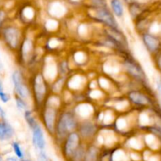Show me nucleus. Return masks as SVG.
<instances>
[{"instance_id":"obj_16","label":"nucleus","mask_w":161,"mask_h":161,"mask_svg":"<svg viewBox=\"0 0 161 161\" xmlns=\"http://www.w3.org/2000/svg\"><path fill=\"white\" fill-rule=\"evenodd\" d=\"M10 95L4 90L3 84L2 80H0V101L2 103H7L10 101Z\"/></svg>"},{"instance_id":"obj_22","label":"nucleus","mask_w":161,"mask_h":161,"mask_svg":"<svg viewBox=\"0 0 161 161\" xmlns=\"http://www.w3.org/2000/svg\"><path fill=\"white\" fill-rule=\"evenodd\" d=\"M125 155L122 151H118L113 156V161H125Z\"/></svg>"},{"instance_id":"obj_8","label":"nucleus","mask_w":161,"mask_h":161,"mask_svg":"<svg viewBox=\"0 0 161 161\" xmlns=\"http://www.w3.org/2000/svg\"><path fill=\"white\" fill-rule=\"evenodd\" d=\"M34 91H35L36 97L39 101H41L46 92L45 85L44 82V79L42 76L39 74L36 77L34 81Z\"/></svg>"},{"instance_id":"obj_28","label":"nucleus","mask_w":161,"mask_h":161,"mask_svg":"<svg viewBox=\"0 0 161 161\" xmlns=\"http://www.w3.org/2000/svg\"><path fill=\"white\" fill-rule=\"evenodd\" d=\"M149 161H159V159H158V158L156 156H153V157L150 158Z\"/></svg>"},{"instance_id":"obj_18","label":"nucleus","mask_w":161,"mask_h":161,"mask_svg":"<svg viewBox=\"0 0 161 161\" xmlns=\"http://www.w3.org/2000/svg\"><path fill=\"white\" fill-rule=\"evenodd\" d=\"M74 161H81L84 158L85 156V150L83 148H77L74 153Z\"/></svg>"},{"instance_id":"obj_2","label":"nucleus","mask_w":161,"mask_h":161,"mask_svg":"<svg viewBox=\"0 0 161 161\" xmlns=\"http://www.w3.org/2000/svg\"><path fill=\"white\" fill-rule=\"evenodd\" d=\"M12 83L14 87L15 92L18 94V96L21 98L27 99V97L29 95V91L28 89L27 86L23 82L22 75L19 70L14 71L11 75Z\"/></svg>"},{"instance_id":"obj_29","label":"nucleus","mask_w":161,"mask_h":161,"mask_svg":"<svg viewBox=\"0 0 161 161\" xmlns=\"http://www.w3.org/2000/svg\"><path fill=\"white\" fill-rule=\"evenodd\" d=\"M2 68V63H1V54H0V69Z\"/></svg>"},{"instance_id":"obj_6","label":"nucleus","mask_w":161,"mask_h":161,"mask_svg":"<svg viewBox=\"0 0 161 161\" xmlns=\"http://www.w3.org/2000/svg\"><path fill=\"white\" fill-rule=\"evenodd\" d=\"M14 134V130L11 125L7 121V119L0 120V141L7 142L10 140Z\"/></svg>"},{"instance_id":"obj_30","label":"nucleus","mask_w":161,"mask_h":161,"mask_svg":"<svg viewBox=\"0 0 161 161\" xmlns=\"http://www.w3.org/2000/svg\"><path fill=\"white\" fill-rule=\"evenodd\" d=\"M0 161H3V159H2V156H0Z\"/></svg>"},{"instance_id":"obj_24","label":"nucleus","mask_w":161,"mask_h":161,"mask_svg":"<svg viewBox=\"0 0 161 161\" xmlns=\"http://www.w3.org/2000/svg\"><path fill=\"white\" fill-rule=\"evenodd\" d=\"M0 119H7V113H6L5 110L3 108V106L0 104Z\"/></svg>"},{"instance_id":"obj_19","label":"nucleus","mask_w":161,"mask_h":161,"mask_svg":"<svg viewBox=\"0 0 161 161\" xmlns=\"http://www.w3.org/2000/svg\"><path fill=\"white\" fill-rule=\"evenodd\" d=\"M12 148H13L14 152L15 155L18 158H22L23 157V152L21 149V146L18 142H13L12 144Z\"/></svg>"},{"instance_id":"obj_12","label":"nucleus","mask_w":161,"mask_h":161,"mask_svg":"<svg viewBox=\"0 0 161 161\" xmlns=\"http://www.w3.org/2000/svg\"><path fill=\"white\" fill-rule=\"evenodd\" d=\"M108 34L110 36V37L113 39L114 40L117 41L120 44H126V40L125 36L123 35L120 31L118 30L116 28H111L107 30Z\"/></svg>"},{"instance_id":"obj_4","label":"nucleus","mask_w":161,"mask_h":161,"mask_svg":"<svg viewBox=\"0 0 161 161\" xmlns=\"http://www.w3.org/2000/svg\"><path fill=\"white\" fill-rule=\"evenodd\" d=\"M95 16L97 19L103 21L111 28H117L118 24L111 11H109L107 7H97L95 10Z\"/></svg>"},{"instance_id":"obj_1","label":"nucleus","mask_w":161,"mask_h":161,"mask_svg":"<svg viewBox=\"0 0 161 161\" xmlns=\"http://www.w3.org/2000/svg\"><path fill=\"white\" fill-rule=\"evenodd\" d=\"M75 126L76 122L72 114L68 112L63 113L57 126V134L59 137H64L69 131H72Z\"/></svg>"},{"instance_id":"obj_21","label":"nucleus","mask_w":161,"mask_h":161,"mask_svg":"<svg viewBox=\"0 0 161 161\" xmlns=\"http://www.w3.org/2000/svg\"><path fill=\"white\" fill-rule=\"evenodd\" d=\"M97 152L96 148H91L86 156V161H96L97 160Z\"/></svg>"},{"instance_id":"obj_9","label":"nucleus","mask_w":161,"mask_h":161,"mask_svg":"<svg viewBox=\"0 0 161 161\" xmlns=\"http://www.w3.org/2000/svg\"><path fill=\"white\" fill-rule=\"evenodd\" d=\"M55 111L52 108H48L44 113V122L45 126L48 131L51 133L54 132L55 129Z\"/></svg>"},{"instance_id":"obj_32","label":"nucleus","mask_w":161,"mask_h":161,"mask_svg":"<svg viewBox=\"0 0 161 161\" xmlns=\"http://www.w3.org/2000/svg\"><path fill=\"white\" fill-rule=\"evenodd\" d=\"M22 161H29V160H26V159H25V160H22Z\"/></svg>"},{"instance_id":"obj_11","label":"nucleus","mask_w":161,"mask_h":161,"mask_svg":"<svg viewBox=\"0 0 161 161\" xmlns=\"http://www.w3.org/2000/svg\"><path fill=\"white\" fill-rule=\"evenodd\" d=\"M126 69L130 72V74H132L136 78L142 79L144 77V74L142 72V69L140 66H137L136 63L132 61H127L126 63Z\"/></svg>"},{"instance_id":"obj_13","label":"nucleus","mask_w":161,"mask_h":161,"mask_svg":"<svg viewBox=\"0 0 161 161\" xmlns=\"http://www.w3.org/2000/svg\"><path fill=\"white\" fill-rule=\"evenodd\" d=\"M129 97L132 102L136 104L145 105L148 103V99L143 94L137 92H131L129 94Z\"/></svg>"},{"instance_id":"obj_17","label":"nucleus","mask_w":161,"mask_h":161,"mask_svg":"<svg viewBox=\"0 0 161 161\" xmlns=\"http://www.w3.org/2000/svg\"><path fill=\"white\" fill-rule=\"evenodd\" d=\"M25 119L26 122H27V123L29 124V126H30L32 129L37 124L36 121L34 119L33 115L32 114L31 111H27V110L25 111Z\"/></svg>"},{"instance_id":"obj_26","label":"nucleus","mask_w":161,"mask_h":161,"mask_svg":"<svg viewBox=\"0 0 161 161\" xmlns=\"http://www.w3.org/2000/svg\"><path fill=\"white\" fill-rule=\"evenodd\" d=\"M7 161H19L18 159V158L14 157V156H9V157L7 158V159H6Z\"/></svg>"},{"instance_id":"obj_10","label":"nucleus","mask_w":161,"mask_h":161,"mask_svg":"<svg viewBox=\"0 0 161 161\" xmlns=\"http://www.w3.org/2000/svg\"><path fill=\"white\" fill-rule=\"evenodd\" d=\"M143 41L147 48L149 51H151V52H155V51L159 47V40H158L156 37H154L152 35H149V34H145V35L144 36Z\"/></svg>"},{"instance_id":"obj_5","label":"nucleus","mask_w":161,"mask_h":161,"mask_svg":"<svg viewBox=\"0 0 161 161\" xmlns=\"http://www.w3.org/2000/svg\"><path fill=\"white\" fill-rule=\"evenodd\" d=\"M32 141L33 144L37 148L40 150H44L45 148V138H44V133H43L42 128L40 127V125L37 123L33 128H32Z\"/></svg>"},{"instance_id":"obj_27","label":"nucleus","mask_w":161,"mask_h":161,"mask_svg":"<svg viewBox=\"0 0 161 161\" xmlns=\"http://www.w3.org/2000/svg\"><path fill=\"white\" fill-rule=\"evenodd\" d=\"M157 88H158V90H159V92H160L161 94V81H159V82L157 83Z\"/></svg>"},{"instance_id":"obj_3","label":"nucleus","mask_w":161,"mask_h":161,"mask_svg":"<svg viewBox=\"0 0 161 161\" xmlns=\"http://www.w3.org/2000/svg\"><path fill=\"white\" fill-rule=\"evenodd\" d=\"M3 38L4 42L9 47L12 49H16L19 41V32L14 27H6L2 30Z\"/></svg>"},{"instance_id":"obj_20","label":"nucleus","mask_w":161,"mask_h":161,"mask_svg":"<svg viewBox=\"0 0 161 161\" xmlns=\"http://www.w3.org/2000/svg\"><path fill=\"white\" fill-rule=\"evenodd\" d=\"M15 103H16L17 108L19 110H24V111H26V110H27V105H26L24 100H23L22 98H21V97H16V99H15Z\"/></svg>"},{"instance_id":"obj_15","label":"nucleus","mask_w":161,"mask_h":161,"mask_svg":"<svg viewBox=\"0 0 161 161\" xmlns=\"http://www.w3.org/2000/svg\"><path fill=\"white\" fill-rule=\"evenodd\" d=\"M111 6L113 12L118 18H120L123 15V6L120 0H111Z\"/></svg>"},{"instance_id":"obj_31","label":"nucleus","mask_w":161,"mask_h":161,"mask_svg":"<svg viewBox=\"0 0 161 161\" xmlns=\"http://www.w3.org/2000/svg\"><path fill=\"white\" fill-rule=\"evenodd\" d=\"M159 63H160V66H161V58H160V60H159Z\"/></svg>"},{"instance_id":"obj_14","label":"nucleus","mask_w":161,"mask_h":161,"mask_svg":"<svg viewBox=\"0 0 161 161\" xmlns=\"http://www.w3.org/2000/svg\"><path fill=\"white\" fill-rule=\"evenodd\" d=\"M80 130L81 134L84 137H89V136L92 135L95 133L96 127L94 124H92L90 122H86V123H83L80 128Z\"/></svg>"},{"instance_id":"obj_7","label":"nucleus","mask_w":161,"mask_h":161,"mask_svg":"<svg viewBox=\"0 0 161 161\" xmlns=\"http://www.w3.org/2000/svg\"><path fill=\"white\" fill-rule=\"evenodd\" d=\"M79 136L76 133H71L68 136L67 141H66V146H65V151L67 156H72L74 155V152L77 150L78 146Z\"/></svg>"},{"instance_id":"obj_25","label":"nucleus","mask_w":161,"mask_h":161,"mask_svg":"<svg viewBox=\"0 0 161 161\" xmlns=\"http://www.w3.org/2000/svg\"><path fill=\"white\" fill-rule=\"evenodd\" d=\"M4 18H5V13L3 10H0V31H1V27H2Z\"/></svg>"},{"instance_id":"obj_23","label":"nucleus","mask_w":161,"mask_h":161,"mask_svg":"<svg viewBox=\"0 0 161 161\" xmlns=\"http://www.w3.org/2000/svg\"><path fill=\"white\" fill-rule=\"evenodd\" d=\"M39 157H40V159L41 161H48V156L46 154L45 152H44L43 150H40Z\"/></svg>"}]
</instances>
